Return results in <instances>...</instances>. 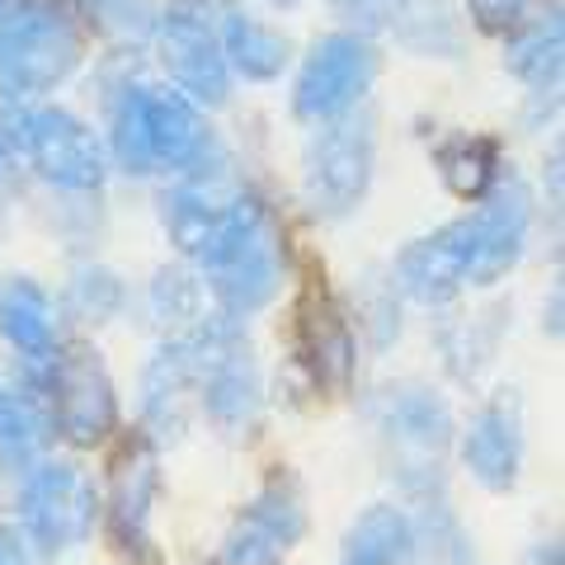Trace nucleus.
I'll return each mask as SVG.
<instances>
[{"mask_svg": "<svg viewBox=\"0 0 565 565\" xmlns=\"http://www.w3.org/2000/svg\"><path fill=\"white\" fill-rule=\"evenodd\" d=\"M212 151L199 109L170 85H128L114 104V156L122 170H193Z\"/></svg>", "mask_w": 565, "mask_h": 565, "instance_id": "obj_1", "label": "nucleus"}, {"mask_svg": "<svg viewBox=\"0 0 565 565\" xmlns=\"http://www.w3.org/2000/svg\"><path fill=\"white\" fill-rule=\"evenodd\" d=\"M377 424L396 481L419 504H444V457L452 444V415L444 396L419 382H396L377 401Z\"/></svg>", "mask_w": 565, "mask_h": 565, "instance_id": "obj_2", "label": "nucleus"}, {"mask_svg": "<svg viewBox=\"0 0 565 565\" xmlns=\"http://www.w3.org/2000/svg\"><path fill=\"white\" fill-rule=\"evenodd\" d=\"M184 340L193 349V367H199V405L207 411V419L226 438H250V429L259 424L264 386L245 330L232 316H203L199 326L184 330Z\"/></svg>", "mask_w": 565, "mask_h": 565, "instance_id": "obj_3", "label": "nucleus"}, {"mask_svg": "<svg viewBox=\"0 0 565 565\" xmlns=\"http://www.w3.org/2000/svg\"><path fill=\"white\" fill-rule=\"evenodd\" d=\"M203 274L217 292V302L232 316H250L274 302L282 282V241L269 217V207L250 193H241L236 217L217 241V250L203 259Z\"/></svg>", "mask_w": 565, "mask_h": 565, "instance_id": "obj_4", "label": "nucleus"}, {"mask_svg": "<svg viewBox=\"0 0 565 565\" xmlns=\"http://www.w3.org/2000/svg\"><path fill=\"white\" fill-rule=\"evenodd\" d=\"M81 24L66 6L24 0L0 20V81L10 95H43L81 66Z\"/></svg>", "mask_w": 565, "mask_h": 565, "instance_id": "obj_5", "label": "nucleus"}, {"mask_svg": "<svg viewBox=\"0 0 565 565\" xmlns=\"http://www.w3.org/2000/svg\"><path fill=\"white\" fill-rule=\"evenodd\" d=\"M0 137L57 189H99L104 184V147L81 118L47 104H20L0 122Z\"/></svg>", "mask_w": 565, "mask_h": 565, "instance_id": "obj_6", "label": "nucleus"}, {"mask_svg": "<svg viewBox=\"0 0 565 565\" xmlns=\"http://www.w3.org/2000/svg\"><path fill=\"white\" fill-rule=\"evenodd\" d=\"M43 396L52 405V424H57V434L66 444L95 448L114 434V424H118L114 382L90 344H71L62 353H52Z\"/></svg>", "mask_w": 565, "mask_h": 565, "instance_id": "obj_7", "label": "nucleus"}, {"mask_svg": "<svg viewBox=\"0 0 565 565\" xmlns=\"http://www.w3.org/2000/svg\"><path fill=\"white\" fill-rule=\"evenodd\" d=\"M95 486L85 481L81 467L71 462H43L29 471L20 490V523L29 542L43 556H62L71 546H81L95 527Z\"/></svg>", "mask_w": 565, "mask_h": 565, "instance_id": "obj_8", "label": "nucleus"}, {"mask_svg": "<svg viewBox=\"0 0 565 565\" xmlns=\"http://www.w3.org/2000/svg\"><path fill=\"white\" fill-rule=\"evenodd\" d=\"M373 76H377V52L363 33H326L307 52L302 71H297L292 109L307 122H334L363 99Z\"/></svg>", "mask_w": 565, "mask_h": 565, "instance_id": "obj_9", "label": "nucleus"}, {"mask_svg": "<svg viewBox=\"0 0 565 565\" xmlns=\"http://www.w3.org/2000/svg\"><path fill=\"white\" fill-rule=\"evenodd\" d=\"M373 151L377 137L367 118H340L311 141L302 189L316 217H344L349 207H359L373 180Z\"/></svg>", "mask_w": 565, "mask_h": 565, "instance_id": "obj_10", "label": "nucleus"}, {"mask_svg": "<svg viewBox=\"0 0 565 565\" xmlns=\"http://www.w3.org/2000/svg\"><path fill=\"white\" fill-rule=\"evenodd\" d=\"M307 533V500L288 471H274L264 490L236 514L222 542L226 565H278Z\"/></svg>", "mask_w": 565, "mask_h": 565, "instance_id": "obj_11", "label": "nucleus"}, {"mask_svg": "<svg viewBox=\"0 0 565 565\" xmlns=\"http://www.w3.org/2000/svg\"><path fill=\"white\" fill-rule=\"evenodd\" d=\"M476 255H481V241H476V217H457L448 226H438L434 236L415 241L411 250L401 255L396 278L401 288L424 307H444L471 282L476 274Z\"/></svg>", "mask_w": 565, "mask_h": 565, "instance_id": "obj_12", "label": "nucleus"}, {"mask_svg": "<svg viewBox=\"0 0 565 565\" xmlns=\"http://www.w3.org/2000/svg\"><path fill=\"white\" fill-rule=\"evenodd\" d=\"M462 462L486 490H514L523 467V401L514 386L494 392L462 434Z\"/></svg>", "mask_w": 565, "mask_h": 565, "instance_id": "obj_13", "label": "nucleus"}, {"mask_svg": "<svg viewBox=\"0 0 565 565\" xmlns=\"http://www.w3.org/2000/svg\"><path fill=\"white\" fill-rule=\"evenodd\" d=\"M161 62L180 81V90L199 104H222L232 90V71H226L217 33L193 10H174L161 20Z\"/></svg>", "mask_w": 565, "mask_h": 565, "instance_id": "obj_14", "label": "nucleus"}, {"mask_svg": "<svg viewBox=\"0 0 565 565\" xmlns=\"http://www.w3.org/2000/svg\"><path fill=\"white\" fill-rule=\"evenodd\" d=\"M156 448L151 438H128L109 467V533L114 542L137 556H151V500H156Z\"/></svg>", "mask_w": 565, "mask_h": 565, "instance_id": "obj_15", "label": "nucleus"}, {"mask_svg": "<svg viewBox=\"0 0 565 565\" xmlns=\"http://www.w3.org/2000/svg\"><path fill=\"white\" fill-rule=\"evenodd\" d=\"M476 217V241H481V255H476V288H490L500 282L509 269L519 264L523 245H527V226H533V199H527L523 180H494V189L486 193V207L471 212Z\"/></svg>", "mask_w": 565, "mask_h": 565, "instance_id": "obj_16", "label": "nucleus"}, {"mask_svg": "<svg viewBox=\"0 0 565 565\" xmlns=\"http://www.w3.org/2000/svg\"><path fill=\"white\" fill-rule=\"evenodd\" d=\"M297 353H302V363L311 367L321 392H344L349 386L359 344H353L349 316L321 288H307L302 302H297Z\"/></svg>", "mask_w": 565, "mask_h": 565, "instance_id": "obj_17", "label": "nucleus"}, {"mask_svg": "<svg viewBox=\"0 0 565 565\" xmlns=\"http://www.w3.org/2000/svg\"><path fill=\"white\" fill-rule=\"evenodd\" d=\"M199 396V367H193V349L184 334H174L170 344L156 349L141 377V415L147 429L161 438H180L189 424V401Z\"/></svg>", "mask_w": 565, "mask_h": 565, "instance_id": "obj_18", "label": "nucleus"}, {"mask_svg": "<svg viewBox=\"0 0 565 565\" xmlns=\"http://www.w3.org/2000/svg\"><path fill=\"white\" fill-rule=\"evenodd\" d=\"M236 203H241V193H222V189H207V184H184V189H174L161 199V217H166L170 241L180 245L189 259L203 264L212 250H217L226 226H232Z\"/></svg>", "mask_w": 565, "mask_h": 565, "instance_id": "obj_19", "label": "nucleus"}, {"mask_svg": "<svg viewBox=\"0 0 565 565\" xmlns=\"http://www.w3.org/2000/svg\"><path fill=\"white\" fill-rule=\"evenodd\" d=\"M419 556V527L396 504H373L349 523L340 565H411Z\"/></svg>", "mask_w": 565, "mask_h": 565, "instance_id": "obj_20", "label": "nucleus"}, {"mask_svg": "<svg viewBox=\"0 0 565 565\" xmlns=\"http://www.w3.org/2000/svg\"><path fill=\"white\" fill-rule=\"evenodd\" d=\"M222 57L226 66H236L245 81H274L282 66H288V52L292 43L282 39L278 29H269L255 14H241V10H226V29H222Z\"/></svg>", "mask_w": 565, "mask_h": 565, "instance_id": "obj_21", "label": "nucleus"}, {"mask_svg": "<svg viewBox=\"0 0 565 565\" xmlns=\"http://www.w3.org/2000/svg\"><path fill=\"white\" fill-rule=\"evenodd\" d=\"M344 6H353V14H359V20L386 24L401 43H411V47L434 52L438 39H444L448 47H457L444 0H344Z\"/></svg>", "mask_w": 565, "mask_h": 565, "instance_id": "obj_22", "label": "nucleus"}, {"mask_svg": "<svg viewBox=\"0 0 565 565\" xmlns=\"http://www.w3.org/2000/svg\"><path fill=\"white\" fill-rule=\"evenodd\" d=\"M52 330H57V311H52V297L39 288L33 278H14L0 292V334L20 349L43 359L52 349Z\"/></svg>", "mask_w": 565, "mask_h": 565, "instance_id": "obj_23", "label": "nucleus"}, {"mask_svg": "<svg viewBox=\"0 0 565 565\" xmlns=\"http://www.w3.org/2000/svg\"><path fill=\"white\" fill-rule=\"evenodd\" d=\"M438 174L457 199H486L500 180V141L494 137H476V132H457L448 141H438L434 151Z\"/></svg>", "mask_w": 565, "mask_h": 565, "instance_id": "obj_24", "label": "nucleus"}, {"mask_svg": "<svg viewBox=\"0 0 565 565\" xmlns=\"http://www.w3.org/2000/svg\"><path fill=\"white\" fill-rule=\"evenodd\" d=\"M504 66L514 71L527 85H556L561 76V14H542V20H523L514 33H509L504 47Z\"/></svg>", "mask_w": 565, "mask_h": 565, "instance_id": "obj_25", "label": "nucleus"}, {"mask_svg": "<svg viewBox=\"0 0 565 565\" xmlns=\"http://www.w3.org/2000/svg\"><path fill=\"white\" fill-rule=\"evenodd\" d=\"M151 311L166 330L174 326V334H184L203 321V282H193V274L184 269H161L151 282Z\"/></svg>", "mask_w": 565, "mask_h": 565, "instance_id": "obj_26", "label": "nucleus"}, {"mask_svg": "<svg viewBox=\"0 0 565 565\" xmlns=\"http://www.w3.org/2000/svg\"><path fill=\"white\" fill-rule=\"evenodd\" d=\"M122 302V288L109 269H81L76 282H71V307H76L85 321H104V316H114Z\"/></svg>", "mask_w": 565, "mask_h": 565, "instance_id": "obj_27", "label": "nucleus"}, {"mask_svg": "<svg viewBox=\"0 0 565 565\" xmlns=\"http://www.w3.org/2000/svg\"><path fill=\"white\" fill-rule=\"evenodd\" d=\"M90 14L109 33H118V39H137V33H147V24H151L147 0H90Z\"/></svg>", "mask_w": 565, "mask_h": 565, "instance_id": "obj_28", "label": "nucleus"}, {"mask_svg": "<svg viewBox=\"0 0 565 565\" xmlns=\"http://www.w3.org/2000/svg\"><path fill=\"white\" fill-rule=\"evenodd\" d=\"M33 438L39 434H33V424H29V411L0 386V457H10V462L24 457L33 448Z\"/></svg>", "mask_w": 565, "mask_h": 565, "instance_id": "obj_29", "label": "nucleus"}, {"mask_svg": "<svg viewBox=\"0 0 565 565\" xmlns=\"http://www.w3.org/2000/svg\"><path fill=\"white\" fill-rule=\"evenodd\" d=\"M533 6L537 0H467L471 24L486 29V33H514L527 20V10Z\"/></svg>", "mask_w": 565, "mask_h": 565, "instance_id": "obj_30", "label": "nucleus"}, {"mask_svg": "<svg viewBox=\"0 0 565 565\" xmlns=\"http://www.w3.org/2000/svg\"><path fill=\"white\" fill-rule=\"evenodd\" d=\"M0 565H33L24 537L14 533V527H6V523H0Z\"/></svg>", "mask_w": 565, "mask_h": 565, "instance_id": "obj_31", "label": "nucleus"}, {"mask_svg": "<svg viewBox=\"0 0 565 565\" xmlns=\"http://www.w3.org/2000/svg\"><path fill=\"white\" fill-rule=\"evenodd\" d=\"M523 565H561V542H556V537H552V542H537L533 552H527Z\"/></svg>", "mask_w": 565, "mask_h": 565, "instance_id": "obj_32", "label": "nucleus"}]
</instances>
